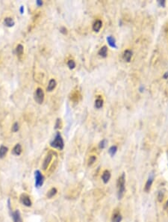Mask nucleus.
<instances>
[{"instance_id":"f257e3e1","label":"nucleus","mask_w":168,"mask_h":222,"mask_svg":"<svg viewBox=\"0 0 168 222\" xmlns=\"http://www.w3.org/2000/svg\"><path fill=\"white\" fill-rule=\"evenodd\" d=\"M125 183H126V176H125V174L123 173L122 174L119 176L117 182V197L118 199L120 200L123 198L124 193H125V190H126V187H125Z\"/></svg>"},{"instance_id":"f03ea898","label":"nucleus","mask_w":168,"mask_h":222,"mask_svg":"<svg viewBox=\"0 0 168 222\" xmlns=\"http://www.w3.org/2000/svg\"><path fill=\"white\" fill-rule=\"evenodd\" d=\"M50 146L53 148L58 149L60 150H62L64 147V140L59 132H57V134L55 136V138L51 142Z\"/></svg>"},{"instance_id":"7ed1b4c3","label":"nucleus","mask_w":168,"mask_h":222,"mask_svg":"<svg viewBox=\"0 0 168 222\" xmlns=\"http://www.w3.org/2000/svg\"><path fill=\"white\" fill-rule=\"evenodd\" d=\"M34 176H35V186L37 188H40L43 186V181H44V177L41 172L40 171H36L34 173Z\"/></svg>"},{"instance_id":"20e7f679","label":"nucleus","mask_w":168,"mask_h":222,"mask_svg":"<svg viewBox=\"0 0 168 222\" xmlns=\"http://www.w3.org/2000/svg\"><path fill=\"white\" fill-rule=\"evenodd\" d=\"M34 99L39 104L43 103V102L44 100V92H43V89L38 88L36 90V91L34 93Z\"/></svg>"},{"instance_id":"39448f33","label":"nucleus","mask_w":168,"mask_h":222,"mask_svg":"<svg viewBox=\"0 0 168 222\" xmlns=\"http://www.w3.org/2000/svg\"><path fill=\"white\" fill-rule=\"evenodd\" d=\"M20 201L23 205H25L26 206L29 207V206H32V200L29 198V197L27 196L26 194H22L20 197Z\"/></svg>"},{"instance_id":"423d86ee","label":"nucleus","mask_w":168,"mask_h":222,"mask_svg":"<svg viewBox=\"0 0 168 222\" xmlns=\"http://www.w3.org/2000/svg\"><path fill=\"white\" fill-rule=\"evenodd\" d=\"M52 159V153H49V154L46 156V158H45L44 161H43V165H42V167H43V170H46V169L49 167V165H50V164Z\"/></svg>"},{"instance_id":"0eeeda50","label":"nucleus","mask_w":168,"mask_h":222,"mask_svg":"<svg viewBox=\"0 0 168 222\" xmlns=\"http://www.w3.org/2000/svg\"><path fill=\"white\" fill-rule=\"evenodd\" d=\"M132 52L129 49H126L124 51L123 55V58L125 62H129L132 59Z\"/></svg>"},{"instance_id":"6e6552de","label":"nucleus","mask_w":168,"mask_h":222,"mask_svg":"<svg viewBox=\"0 0 168 222\" xmlns=\"http://www.w3.org/2000/svg\"><path fill=\"white\" fill-rule=\"evenodd\" d=\"M123 219L122 215L119 211H115L111 217V222H121Z\"/></svg>"},{"instance_id":"1a4fd4ad","label":"nucleus","mask_w":168,"mask_h":222,"mask_svg":"<svg viewBox=\"0 0 168 222\" xmlns=\"http://www.w3.org/2000/svg\"><path fill=\"white\" fill-rule=\"evenodd\" d=\"M11 215H12V218H13L14 222H22V217H21V215H20V212L19 210H16V211L13 212Z\"/></svg>"},{"instance_id":"9d476101","label":"nucleus","mask_w":168,"mask_h":222,"mask_svg":"<svg viewBox=\"0 0 168 222\" xmlns=\"http://www.w3.org/2000/svg\"><path fill=\"white\" fill-rule=\"evenodd\" d=\"M111 179V173L108 170H105L102 173V179L104 183H108V181L110 180Z\"/></svg>"},{"instance_id":"9b49d317","label":"nucleus","mask_w":168,"mask_h":222,"mask_svg":"<svg viewBox=\"0 0 168 222\" xmlns=\"http://www.w3.org/2000/svg\"><path fill=\"white\" fill-rule=\"evenodd\" d=\"M102 26V22L100 19H97L93 23V30L95 32H99L100 31L101 28Z\"/></svg>"},{"instance_id":"f8f14e48","label":"nucleus","mask_w":168,"mask_h":222,"mask_svg":"<svg viewBox=\"0 0 168 222\" xmlns=\"http://www.w3.org/2000/svg\"><path fill=\"white\" fill-rule=\"evenodd\" d=\"M152 183H153V176L152 175L149 177V179H147L146 184H145V186H144V191L146 192H149L150 189H151L152 185Z\"/></svg>"},{"instance_id":"ddd939ff","label":"nucleus","mask_w":168,"mask_h":222,"mask_svg":"<svg viewBox=\"0 0 168 222\" xmlns=\"http://www.w3.org/2000/svg\"><path fill=\"white\" fill-rule=\"evenodd\" d=\"M107 42L108 44V45L112 48H114V49H117V46L116 45V41L115 39L112 37V36H108L107 38Z\"/></svg>"},{"instance_id":"4468645a","label":"nucleus","mask_w":168,"mask_h":222,"mask_svg":"<svg viewBox=\"0 0 168 222\" xmlns=\"http://www.w3.org/2000/svg\"><path fill=\"white\" fill-rule=\"evenodd\" d=\"M13 154L16 155V156H19L22 153V147L19 144H17V145L14 147L13 150H12Z\"/></svg>"},{"instance_id":"2eb2a0df","label":"nucleus","mask_w":168,"mask_h":222,"mask_svg":"<svg viewBox=\"0 0 168 222\" xmlns=\"http://www.w3.org/2000/svg\"><path fill=\"white\" fill-rule=\"evenodd\" d=\"M99 55L102 58H106L108 55V48L106 46H104L99 50Z\"/></svg>"},{"instance_id":"dca6fc26","label":"nucleus","mask_w":168,"mask_h":222,"mask_svg":"<svg viewBox=\"0 0 168 222\" xmlns=\"http://www.w3.org/2000/svg\"><path fill=\"white\" fill-rule=\"evenodd\" d=\"M56 81L55 79H51L49 82V85H48V87H47V91H52V90L55 89V88L56 87Z\"/></svg>"},{"instance_id":"f3484780","label":"nucleus","mask_w":168,"mask_h":222,"mask_svg":"<svg viewBox=\"0 0 168 222\" xmlns=\"http://www.w3.org/2000/svg\"><path fill=\"white\" fill-rule=\"evenodd\" d=\"M4 23H5V26H7L8 27H12L14 25V21L13 20V19H11L10 17H6L4 20Z\"/></svg>"},{"instance_id":"a211bd4d","label":"nucleus","mask_w":168,"mask_h":222,"mask_svg":"<svg viewBox=\"0 0 168 222\" xmlns=\"http://www.w3.org/2000/svg\"><path fill=\"white\" fill-rule=\"evenodd\" d=\"M117 152V147L115 145L111 146L109 149H108V153L110 154V156L111 157L114 156V155L116 154V153Z\"/></svg>"},{"instance_id":"6ab92c4d","label":"nucleus","mask_w":168,"mask_h":222,"mask_svg":"<svg viewBox=\"0 0 168 222\" xmlns=\"http://www.w3.org/2000/svg\"><path fill=\"white\" fill-rule=\"evenodd\" d=\"M103 106V99H101V98H97L95 101V104H94V106L96 109H100Z\"/></svg>"},{"instance_id":"aec40b11","label":"nucleus","mask_w":168,"mask_h":222,"mask_svg":"<svg viewBox=\"0 0 168 222\" xmlns=\"http://www.w3.org/2000/svg\"><path fill=\"white\" fill-rule=\"evenodd\" d=\"M7 153H8V147H6L2 145V146L0 147V158H1V159L4 158Z\"/></svg>"},{"instance_id":"412c9836","label":"nucleus","mask_w":168,"mask_h":222,"mask_svg":"<svg viewBox=\"0 0 168 222\" xmlns=\"http://www.w3.org/2000/svg\"><path fill=\"white\" fill-rule=\"evenodd\" d=\"M56 194H57V189H56L55 188H52L50 190L47 192L46 196H47L48 198H52V197H53Z\"/></svg>"},{"instance_id":"4be33fe9","label":"nucleus","mask_w":168,"mask_h":222,"mask_svg":"<svg viewBox=\"0 0 168 222\" xmlns=\"http://www.w3.org/2000/svg\"><path fill=\"white\" fill-rule=\"evenodd\" d=\"M23 51H24V48L22 47V45L19 44L17 47V53L18 56H22L23 54Z\"/></svg>"},{"instance_id":"5701e85b","label":"nucleus","mask_w":168,"mask_h":222,"mask_svg":"<svg viewBox=\"0 0 168 222\" xmlns=\"http://www.w3.org/2000/svg\"><path fill=\"white\" fill-rule=\"evenodd\" d=\"M96 160H97V157H96L95 156H90V158L88 159V165H89V166H91L92 165H93L94 162H96Z\"/></svg>"},{"instance_id":"b1692460","label":"nucleus","mask_w":168,"mask_h":222,"mask_svg":"<svg viewBox=\"0 0 168 222\" xmlns=\"http://www.w3.org/2000/svg\"><path fill=\"white\" fill-rule=\"evenodd\" d=\"M67 66L69 67V69H74L75 67H76V63L73 60H69L68 62H67Z\"/></svg>"},{"instance_id":"393cba45","label":"nucleus","mask_w":168,"mask_h":222,"mask_svg":"<svg viewBox=\"0 0 168 222\" xmlns=\"http://www.w3.org/2000/svg\"><path fill=\"white\" fill-rule=\"evenodd\" d=\"M106 145H107V141L105 140V139H103L102 142H100V144H99V147L100 148V149H104L105 147H106Z\"/></svg>"},{"instance_id":"a878e982","label":"nucleus","mask_w":168,"mask_h":222,"mask_svg":"<svg viewBox=\"0 0 168 222\" xmlns=\"http://www.w3.org/2000/svg\"><path fill=\"white\" fill-rule=\"evenodd\" d=\"M163 197H164V193L162 191H159L158 194V200L159 202H161L163 200Z\"/></svg>"},{"instance_id":"bb28decb","label":"nucleus","mask_w":168,"mask_h":222,"mask_svg":"<svg viewBox=\"0 0 168 222\" xmlns=\"http://www.w3.org/2000/svg\"><path fill=\"white\" fill-rule=\"evenodd\" d=\"M18 129H19V124H18V123H15L12 127V130L14 132H17Z\"/></svg>"},{"instance_id":"cd10ccee","label":"nucleus","mask_w":168,"mask_h":222,"mask_svg":"<svg viewBox=\"0 0 168 222\" xmlns=\"http://www.w3.org/2000/svg\"><path fill=\"white\" fill-rule=\"evenodd\" d=\"M158 5H160V6H161V7H165V4H166V2L164 1V0H160V1H158Z\"/></svg>"},{"instance_id":"c85d7f7f","label":"nucleus","mask_w":168,"mask_h":222,"mask_svg":"<svg viewBox=\"0 0 168 222\" xmlns=\"http://www.w3.org/2000/svg\"><path fill=\"white\" fill-rule=\"evenodd\" d=\"M60 123H61V119H58L56 121V124H55V129H59L61 127V125H60Z\"/></svg>"},{"instance_id":"c756f323","label":"nucleus","mask_w":168,"mask_h":222,"mask_svg":"<svg viewBox=\"0 0 168 222\" xmlns=\"http://www.w3.org/2000/svg\"><path fill=\"white\" fill-rule=\"evenodd\" d=\"M163 78H164V79H168V72L164 73V74L163 75Z\"/></svg>"},{"instance_id":"7c9ffc66","label":"nucleus","mask_w":168,"mask_h":222,"mask_svg":"<svg viewBox=\"0 0 168 222\" xmlns=\"http://www.w3.org/2000/svg\"><path fill=\"white\" fill-rule=\"evenodd\" d=\"M61 32H62V33H64V34H66V33H67V29H66L64 27H62V28L61 29Z\"/></svg>"},{"instance_id":"2f4dec72","label":"nucleus","mask_w":168,"mask_h":222,"mask_svg":"<svg viewBox=\"0 0 168 222\" xmlns=\"http://www.w3.org/2000/svg\"><path fill=\"white\" fill-rule=\"evenodd\" d=\"M37 4L39 5V6H41L43 5V2L42 1H40V0H37Z\"/></svg>"},{"instance_id":"473e14b6","label":"nucleus","mask_w":168,"mask_h":222,"mask_svg":"<svg viewBox=\"0 0 168 222\" xmlns=\"http://www.w3.org/2000/svg\"><path fill=\"white\" fill-rule=\"evenodd\" d=\"M20 12H21V14H22L23 13V7L22 6L21 7V8H20Z\"/></svg>"},{"instance_id":"72a5a7b5","label":"nucleus","mask_w":168,"mask_h":222,"mask_svg":"<svg viewBox=\"0 0 168 222\" xmlns=\"http://www.w3.org/2000/svg\"><path fill=\"white\" fill-rule=\"evenodd\" d=\"M167 207H168V201L166 203V205H165V208H167Z\"/></svg>"}]
</instances>
